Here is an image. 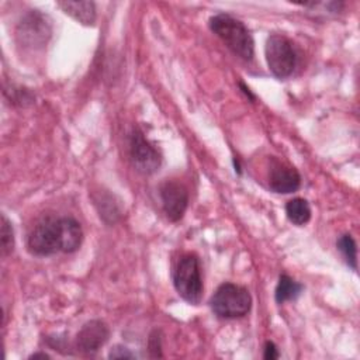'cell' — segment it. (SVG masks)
<instances>
[{
	"label": "cell",
	"mask_w": 360,
	"mask_h": 360,
	"mask_svg": "<svg viewBox=\"0 0 360 360\" xmlns=\"http://www.w3.org/2000/svg\"><path fill=\"white\" fill-rule=\"evenodd\" d=\"M210 30L239 58L252 60L255 42L248 27L238 18L226 13L215 14L208 21Z\"/></svg>",
	"instance_id": "obj_1"
},
{
	"label": "cell",
	"mask_w": 360,
	"mask_h": 360,
	"mask_svg": "<svg viewBox=\"0 0 360 360\" xmlns=\"http://www.w3.org/2000/svg\"><path fill=\"white\" fill-rule=\"evenodd\" d=\"M173 285L188 304L197 305L202 298V278L200 260L194 253H184L173 269Z\"/></svg>",
	"instance_id": "obj_2"
},
{
	"label": "cell",
	"mask_w": 360,
	"mask_h": 360,
	"mask_svg": "<svg viewBox=\"0 0 360 360\" xmlns=\"http://www.w3.org/2000/svg\"><path fill=\"white\" fill-rule=\"evenodd\" d=\"M210 307L219 318L233 319L245 316L252 307L249 291L233 283H222L210 300Z\"/></svg>",
	"instance_id": "obj_3"
},
{
	"label": "cell",
	"mask_w": 360,
	"mask_h": 360,
	"mask_svg": "<svg viewBox=\"0 0 360 360\" xmlns=\"http://www.w3.org/2000/svg\"><path fill=\"white\" fill-rule=\"evenodd\" d=\"M27 248L35 256H51L60 252V217L41 218L28 233Z\"/></svg>",
	"instance_id": "obj_4"
},
{
	"label": "cell",
	"mask_w": 360,
	"mask_h": 360,
	"mask_svg": "<svg viewBox=\"0 0 360 360\" xmlns=\"http://www.w3.org/2000/svg\"><path fill=\"white\" fill-rule=\"evenodd\" d=\"M264 55L270 72L278 79L288 77L297 66L294 44L284 35H270L264 45Z\"/></svg>",
	"instance_id": "obj_5"
},
{
	"label": "cell",
	"mask_w": 360,
	"mask_h": 360,
	"mask_svg": "<svg viewBox=\"0 0 360 360\" xmlns=\"http://www.w3.org/2000/svg\"><path fill=\"white\" fill-rule=\"evenodd\" d=\"M129 156L134 167L142 174L155 173L162 163L158 149L143 136V132L135 128L129 138Z\"/></svg>",
	"instance_id": "obj_6"
},
{
	"label": "cell",
	"mask_w": 360,
	"mask_h": 360,
	"mask_svg": "<svg viewBox=\"0 0 360 360\" xmlns=\"http://www.w3.org/2000/svg\"><path fill=\"white\" fill-rule=\"evenodd\" d=\"M51 37V22L46 15L32 10L28 13L17 27V38L21 45L41 46L45 45Z\"/></svg>",
	"instance_id": "obj_7"
},
{
	"label": "cell",
	"mask_w": 360,
	"mask_h": 360,
	"mask_svg": "<svg viewBox=\"0 0 360 360\" xmlns=\"http://www.w3.org/2000/svg\"><path fill=\"white\" fill-rule=\"evenodd\" d=\"M159 193L167 219L172 222L180 221L188 205V191L186 186L177 180H166L160 186Z\"/></svg>",
	"instance_id": "obj_8"
},
{
	"label": "cell",
	"mask_w": 360,
	"mask_h": 360,
	"mask_svg": "<svg viewBox=\"0 0 360 360\" xmlns=\"http://www.w3.org/2000/svg\"><path fill=\"white\" fill-rule=\"evenodd\" d=\"M110 338V329L101 319L86 322L76 335V349L83 354H96Z\"/></svg>",
	"instance_id": "obj_9"
},
{
	"label": "cell",
	"mask_w": 360,
	"mask_h": 360,
	"mask_svg": "<svg viewBox=\"0 0 360 360\" xmlns=\"http://www.w3.org/2000/svg\"><path fill=\"white\" fill-rule=\"evenodd\" d=\"M300 186L301 176L294 167L285 163L274 162L269 173V187L271 191L278 194H288L297 191Z\"/></svg>",
	"instance_id": "obj_10"
},
{
	"label": "cell",
	"mask_w": 360,
	"mask_h": 360,
	"mask_svg": "<svg viewBox=\"0 0 360 360\" xmlns=\"http://www.w3.org/2000/svg\"><path fill=\"white\" fill-rule=\"evenodd\" d=\"M83 240V229L73 217H60V252L77 250Z\"/></svg>",
	"instance_id": "obj_11"
},
{
	"label": "cell",
	"mask_w": 360,
	"mask_h": 360,
	"mask_svg": "<svg viewBox=\"0 0 360 360\" xmlns=\"http://www.w3.org/2000/svg\"><path fill=\"white\" fill-rule=\"evenodd\" d=\"M58 7L83 25H93L96 22L97 13L93 1H58Z\"/></svg>",
	"instance_id": "obj_12"
},
{
	"label": "cell",
	"mask_w": 360,
	"mask_h": 360,
	"mask_svg": "<svg viewBox=\"0 0 360 360\" xmlns=\"http://www.w3.org/2000/svg\"><path fill=\"white\" fill-rule=\"evenodd\" d=\"M302 291V284L297 283L287 274H281L278 277V283L276 285L274 298L277 304H284L285 301L295 300Z\"/></svg>",
	"instance_id": "obj_13"
},
{
	"label": "cell",
	"mask_w": 360,
	"mask_h": 360,
	"mask_svg": "<svg viewBox=\"0 0 360 360\" xmlns=\"http://www.w3.org/2000/svg\"><path fill=\"white\" fill-rule=\"evenodd\" d=\"M285 214L294 225L301 226L311 219V207L307 200L297 197L285 204Z\"/></svg>",
	"instance_id": "obj_14"
},
{
	"label": "cell",
	"mask_w": 360,
	"mask_h": 360,
	"mask_svg": "<svg viewBox=\"0 0 360 360\" xmlns=\"http://www.w3.org/2000/svg\"><path fill=\"white\" fill-rule=\"evenodd\" d=\"M94 204L100 212V217L105 222H110V224L115 222L121 215L120 207L117 202H114L111 194H104V195L98 194V197L94 198Z\"/></svg>",
	"instance_id": "obj_15"
},
{
	"label": "cell",
	"mask_w": 360,
	"mask_h": 360,
	"mask_svg": "<svg viewBox=\"0 0 360 360\" xmlns=\"http://www.w3.org/2000/svg\"><path fill=\"white\" fill-rule=\"evenodd\" d=\"M336 246H338L339 252L342 253L347 266L352 267L353 270H357V248H356V242L352 238V235H349V233L342 235L338 239Z\"/></svg>",
	"instance_id": "obj_16"
},
{
	"label": "cell",
	"mask_w": 360,
	"mask_h": 360,
	"mask_svg": "<svg viewBox=\"0 0 360 360\" xmlns=\"http://www.w3.org/2000/svg\"><path fill=\"white\" fill-rule=\"evenodd\" d=\"M0 243H1V255L7 256L14 249V231L11 226V222L6 218V215H1V229H0Z\"/></svg>",
	"instance_id": "obj_17"
},
{
	"label": "cell",
	"mask_w": 360,
	"mask_h": 360,
	"mask_svg": "<svg viewBox=\"0 0 360 360\" xmlns=\"http://www.w3.org/2000/svg\"><path fill=\"white\" fill-rule=\"evenodd\" d=\"M149 352H150V357H162V339H160V333L159 330H153L149 336Z\"/></svg>",
	"instance_id": "obj_18"
},
{
	"label": "cell",
	"mask_w": 360,
	"mask_h": 360,
	"mask_svg": "<svg viewBox=\"0 0 360 360\" xmlns=\"http://www.w3.org/2000/svg\"><path fill=\"white\" fill-rule=\"evenodd\" d=\"M108 357L110 359H135V354L128 347L117 345V346L111 347Z\"/></svg>",
	"instance_id": "obj_19"
},
{
	"label": "cell",
	"mask_w": 360,
	"mask_h": 360,
	"mask_svg": "<svg viewBox=\"0 0 360 360\" xmlns=\"http://www.w3.org/2000/svg\"><path fill=\"white\" fill-rule=\"evenodd\" d=\"M263 357L267 359V360H273V359H278V350H277V346L271 342V340H267L264 343V353H263Z\"/></svg>",
	"instance_id": "obj_20"
},
{
	"label": "cell",
	"mask_w": 360,
	"mask_h": 360,
	"mask_svg": "<svg viewBox=\"0 0 360 360\" xmlns=\"http://www.w3.org/2000/svg\"><path fill=\"white\" fill-rule=\"evenodd\" d=\"M239 86H240V89H242V91H243V93H245V94H246V96H248V98H249V100H255V98H256V97H255V96H253V94H252V91H250V90H249V87H248V86H245V84H243V83H242V82H240V83H239Z\"/></svg>",
	"instance_id": "obj_21"
},
{
	"label": "cell",
	"mask_w": 360,
	"mask_h": 360,
	"mask_svg": "<svg viewBox=\"0 0 360 360\" xmlns=\"http://www.w3.org/2000/svg\"><path fill=\"white\" fill-rule=\"evenodd\" d=\"M37 357H42V359H49V356L46 353H34L30 356V359H37Z\"/></svg>",
	"instance_id": "obj_22"
}]
</instances>
